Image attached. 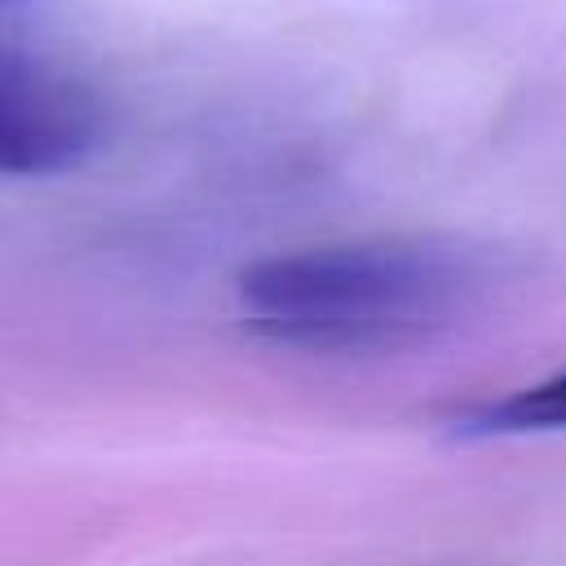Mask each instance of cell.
Segmentation results:
<instances>
[{
  "label": "cell",
  "mask_w": 566,
  "mask_h": 566,
  "mask_svg": "<svg viewBox=\"0 0 566 566\" xmlns=\"http://www.w3.org/2000/svg\"><path fill=\"white\" fill-rule=\"evenodd\" d=\"M495 292V261L460 239H358L279 252L239 274L256 336L305 354H385L460 327Z\"/></svg>",
  "instance_id": "1"
},
{
  "label": "cell",
  "mask_w": 566,
  "mask_h": 566,
  "mask_svg": "<svg viewBox=\"0 0 566 566\" xmlns=\"http://www.w3.org/2000/svg\"><path fill=\"white\" fill-rule=\"evenodd\" d=\"M102 142L97 93L62 66L0 49V172L49 177Z\"/></svg>",
  "instance_id": "2"
},
{
  "label": "cell",
  "mask_w": 566,
  "mask_h": 566,
  "mask_svg": "<svg viewBox=\"0 0 566 566\" xmlns=\"http://www.w3.org/2000/svg\"><path fill=\"white\" fill-rule=\"evenodd\" d=\"M460 429L482 433V438H517V433H557V429H566V367L535 380V385H522L504 398L469 407Z\"/></svg>",
  "instance_id": "3"
},
{
  "label": "cell",
  "mask_w": 566,
  "mask_h": 566,
  "mask_svg": "<svg viewBox=\"0 0 566 566\" xmlns=\"http://www.w3.org/2000/svg\"><path fill=\"white\" fill-rule=\"evenodd\" d=\"M0 4H9V0H0Z\"/></svg>",
  "instance_id": "4"
}]
</instances>
